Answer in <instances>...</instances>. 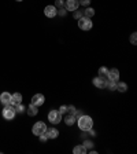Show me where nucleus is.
Masks as SVG:
<instances>
[{"label": "nucleus", "instance_id": "nucleus-29", "mask_svg": "<svg viewBox=\"0 0 137 154\" xmlns=\"http://www.w3.org/2000/svg\"><path fill=\"white\" fill-rule=\"evenodd\" d=\"M39 138H40V142H41V143H45V142L48 140V138H47V135H45V133H43V135H40Z\"/></svg>", "mask_w": 137, "mask_h": 154}, {"label": "nucleus", "instance_id": "nucleus-14", "mask_svg": "<svg viewBox=\"0 0 137 154\" xmlns=\"http://www.w3.org/2000/svg\"><path fill=\"white\" fill-rule=\"evenodd\" d=\"M73 153L74 154H87V147L84 144H79V146H76L73 149Z\"/></svg>", "mask_w": 137, "mask_h": 154}, {"label": "nucleus", "instance_id": "nucleus-25", "mask_svg": "<svg viewBox=\"0 0 137 154\" xmlns=\"http://www.w3.org/2000/svg\"><path fill=\"white\" fill-rule=\"evenodd\" d=\"M130 43L133 44V46H136L137 44V33L136 32L132 33V36H130Z\"/></svg>", "mask_w": 137, "mask_h": 154}, {"label": "nucleus", "instance_id": "nucleus-5", "mask_svg": "<svg viewBox=\"0 0 137 154\" xmlns=\"http://www.w3.org/2000/svg\"><path fill=\"white\" fill-rule=\"evenodd\" d=\"M32 131H33V133H34V135L40 136V135H43V133H45V131H47V125H45L43 121H37L36 124L33 125Z\"/></svg>", "mask_w": 137, "mask_h": 154}, {"label": "nucleus", "instance_id": "nucleus-31", "mask_svg": "<svg viewBox=\"0 0 137 154\" xmlns=\"http://www.w3.org/2000/svg\"><path fill=\"white\" fill-rule=\"evenodd\" d=\"M88 132H89V135H90V136H96V131H93L92 128L88 129Z\"/></svg>", "mask_w": 137, "mask_h": 154}, {"label": "nucleus", "instance_id": "nucleus-8", "mask_svg": "<svg viewBox=\"0 0 137 154\" xmlns=\"http://www.w3.org/2000/svg\"><path fill=\"white\" fill-rule=\"evenodd\" d=\"M56 13H58V8L55 7V6H47V7L44 8V14H45V17H48V18L56 17Z\"/></svg>", "mask_w": 137, "mask_h": 154}, {"label": "nucleus", "instance_id": "nucleus-20", "mask_svg": "<svg viewBox=\"0 0 137 154\" xmlns=\"http://www.w3.org/2000/svg\"><path fill=\"white\" fill-rule=\"evenodd\" d=\"M82 13H84V17H88V18H90V17H93L95 15V10L93 8H90V7H87Z\"/></svg>", "mask_w": 137, "mask_h": 154}, {"label": "nucleus", "instance_id": "nucleus-10", "mask_svg": "<svg viewBox=\"0 0 137 154\" xmlns=\"http://www.w3.org/2000/svg\"><path fill=\"white\" fill-rule=\"evenodd\" d=\"M108 80H112V81H118V79H119V70L118 69H110L108 70Z\"/></svg>", "mask_w": 137, "mask_h": 154}, {"label": "nucleus", "instance_id": "nucleus-2", "mask_svg": "<svg viewBox=\"0 0 137 154\" xmlns=\"http://www.w3.org/2000/svg\"><path fill=\"white\" fill-rule=\"evenodd\" d=\"M92 26H93V22H92L90 18H88V17H82V18L78 19V28L81 29V30H90Z\"/></svg>", "mask_w": 137, "mask_h": 154}, {"label": "nucleus", "instance_id": "nucleus-1", "mask_svg": "<svg viewBox=\"0 0 137 154\" xmlns=\"http://www.w3.org/2000/svg\"><path fill=\"white\" fill-rule=\"evenodd\" d=\"M92 127H93V120H92V117L85 116V114L78 117V128L81 129V131H88V129H90Z\"/></svg>", "mask_w": 137, "mask_h": 154}, {"label": "nucleus", "instance_id": "nucleus-13", "mask_svg": "<svg viewBox=\"0 0 137 154\" xmlns=\"http://www.w3.org/2000/svg\"><path fill=\"white\" fill-rule=\"evenodd\" d=\"M22 103V95L19 92L11 94V105H18Z\"/></svg>", "mask_w": 137, "mask_h": 154}, {"label": "nucleus", "instance_id": "nucleus-22", "mask_svg": "<svg viewBox=\"0 0 137 154\" xmlns=\"http://www.w3.org/2000/svg\"><path fill=\"white\" fill-rule=\"evenodd\" d=\"M73 15H74V18H76L77 21H78L79 18H82V17H84V13H82V11L76 10V11H73Z\"/></svg>", "mask_w": 137, "mask_h": 154}, {"label": "nucleus", "instance_id": "nucleus-27", "mask_svg": "<svg viewBox=\"0 0 137 154\" xmlns=\"http://www.w3.org/2000/svg\"><path fill=\"white\" fill-rule=\"evenodd\" d=\"M67 111H68V114H76V111H77V109L74 108V106H67ZM76 117V116H74Z\"/></svg>", "mask_w": 137, "mask_h": 154}, {"label": "nucleus", "instance_id": "nucleus-26", "mask_svg": "<svg viewBox=\"0 0 137 154\" xmlns=\"http://www.w3.org/2000/svg\"><path fill=\"white\" fill-rule=\"evenodd\" d=\"M84 146L87 147V150L88 149H93V142H92V140H85V142H84Z\"/></svg>", "mask_w": 137, "mask_h": 154}, {"label": "nucleus", "instance_id": "nucleus-24", "mask_svg": "<svg viewBox=\"0 0 137 154\" xmlns=\"http://www.w3.org/2000/svg\"><path fill=\"white\" fill-rule=\"evenodd\" d=\"M56 15H59V17H66V15H67V10H66L65 7H63V8H59L58 13H56Z\"/></svg>", "mask_w": 137, "mask_h": 154}, {"label": "nucleus", "instance_id": "nucleus-15", "mask_svg": "<svg viewBox=\"0 0 137 154\" xmlns=\"http://www.w3.org/2000/svg\"><path fill=\"white\" fill-rule=\"evenodd\" d=\"M37 113H39V109H37V106H34V105L30 103L29 108H28V114H29L30 117H34V116H37Z\"/></svg>", "mask_w": 137, "mask_h": 154}, {"label": "nucleus", "instance_id": "nucleus-12", "mask_svg": "<svg viewBox=\"0 0 137 154\" xmlns=\"http://www.w3.org/2000/svg\"><path fill=\"white\" fill-rule=\"evenodd\" d=\"M45 135H47L48 139H55V138H58L59 131L56 128H47V131H45Z\"/></svg>", "mask_w": 137, "mask_h": 154}, {"label": "nucleus", "instance_id": "nucleus-3", "mask_svg": "<svg viewBox=\"0 0 137 154\" xmlns=\"http://www.w3.org/2000/svg\"><path fill=\"white\" fill-rule=\"evenodd\" d=\"M1 114H3V118H6V120H12L15 117V114H17V111H15V108H12L11 105H4Z\"/></svg>", "mask_w": 137, "mask_h": 154}, {"label": "nucleus", "instance_id": "nucleus-19", "mask_svg": "<svg viewBox=\"0 0 137 154\" xmlns=\"http://www.w3.org/2000/svg\"><path fill=\"white\" fill-rule=\"evenodd\" d=\"M117 90H118L119 92H126V90H128L126 83H123V81L117 83Z\"/></svg>", "mask_w": 137, "mask_h": 154}, {"label": "nucleus", "instance_id": "nucleus-21", "mask_svg": "<svg viewBox=\"0 0 137 154\" xmlns=\"http://www.w3.org/2000/svg\"><path fill=\"white\" fill-rule=\"evenodd\" d=\"M15 106H17V108H15V111H17V113H19V114H22V113L26 110V108L22 103H18V105H15Z\"/></svg>", "mask_w": 137, "mask_h": 154}, {"label": "nucleus", "instance_id": "nucleus-17", "mask_svg": "<svg viewBox=\"0 0 137 154\" xmlns=\"http://www.w3.org/2000/svg\"><path fill=\"white\" fill-rule=\"evenodd\" d=\"M106 87H107L110 91H115L117 90V81H112V80H106Z\"/></svg>", "mask_w": 137, "mask_h": 154}, {"label": "nucleus", "instance_id": "nucleus-9", "mask_svg": "<svg viewBox=\"0 0 137 154\" xmlns=\"http://www.w3.org/2000/svg\"><path fill=\"white\" fill-rule=\"evenodd\" d=\"M92 83H93V85L96 87V88H106V79H101V77H95L93 80H92Z\"/></svg>", "mask_w": 137, "mask_h": 154}, {"label": "nucleus", "instance_id": "nucleus-23", "mask_svg": "<svg viewBox=\"0 0 137 154\" xmlns=\"http://www.w3.org/2000/svg\"><path fill=\"white\" fill-rule=\"evenodd\" d=\"M55 7L58 8H63L65 7V0H56V1H55Z\"/></svg>", "mask_w": 137, "mask_h": 154}, {"label": "nucleus", "instance_id": "nucleus-32", "mask_svg": "<svg viewBox=\"0 0 137 154\" xmlns=\"http://www.w3.org/2000/svg\"><path fill=\"white\" fill-rule=\"evenodd\" d=\"M17 1H22V0H17Z\"/></svg>", "mask_w": 137, "mask_h": 154}, {"label": "nucleus", "instance_id": "nucleus-30", "mask_svg": "<svg viewBox=\"0 0 137 154\" xmlns=\"http://www.w3.org/2000/svg\"><path fill=\"white\" fill-rule=\"evenodd\" d=\"M66 111H67V106H65V105H63V106H60V108H59V113H60V114L66 113Z\"/></svg>", "mask_w": 137, "mask_h": 154}, {"label": "nucleus", "instance_id": "nucleus-4", "mask_svg": "<svg viewBox=\"0 0 137 154\" xmlns=\"http://www.w3.org/2000/svg\"><path fill=\"white\" fill-rule=\"evenodd\" d=\"M48 121L51 122V124H59V122L62 121V114L59 113V110H52L48 113Z\"/></svg>", "mask_w": 137, "mask_h": 154}, {"label": "nucleus", "instance_id": "nucleus-28", "mask_svg": "<svg viewBox=\"0 0 137 154\" xmlns=\"http://www.w3.org/2000/svg\"><path fill=\"white\" fill-rule=\"evenodd\" d=\"M79 6H84V7H88L90 4V0H78Z\"/></svg>", "mask_w": 137, "mask_h": 154}, {"label": "nucleus", "instance_id": "nucleus-7", "mask_svg": "<svg viewBox=\"0 0 137 154\" xmlns=\"http://www.w3.org/2000/svg\"><path fill=\"white\" fill-rule=\"evenodd\" d=\"M44 102H45V98H44L43 94H36V95H33L32 105H34V106H37V108H40L41 105H44Z\"/></svg>", "mask_w": 137, "mask_h": 154}, {"label": "nucleus", "instance_id": "nucleus-6", "mask_svg": "<svg viewBox=\"0 0 137 154\" xmlns=\"http://www.w3.org/2000/svg\"><path fill=\"white\" fill-rule=\"evenodd\" d=\"M78 6H79L78 0H66V1H65V8L67 11H76V10H78Z\"/></svg>", "mask_w": 137, "mask_h": 154}, {"label": "nucleus", "instance_id": "nucleus-18", "mask_svg": "<svg viewBox=\"0 0 137 154\" xmlns=\"http://www.w3.org/2000/svg\"><path fill=\"white\" fill-rule=\"evenodd\" d=\"M108 76V69L106 68V66H101L100 69H99V77H101V79H107Z\"/></svg>", "mask_w": 137, "mask_h": 154}, {"label": "nucleus", "instance_id": "nucleus-11", "mask_svg": "<svg viewBox=\"0 0 137 154\" xmlns=\"http://www.w3.org/2000/svg\"><path fill=\"white\" fill-rule=\"evenodd\" d=\"M0 102L3 105H11V94L10 92H1L0 94Z\"/></svg>", "mask_w": 137, "mask_h": 154}, {"label": "nucleus", "instance_id": "nucleus-16", "mask_svg": "<svg viewBox=\"0 0 137 154\" xmlns=\"http://www.w3.org/2000/svg\"><path fill=\"white\" fill-rule=\"evenodd\" d=\"M77 121V118L74 117L73 114H68V116H66L65 117V122H66V125H68V127H71V125H74V122Z\"/></svg>", "mask_w": 137, "mask_h": 154}]
</instances>
